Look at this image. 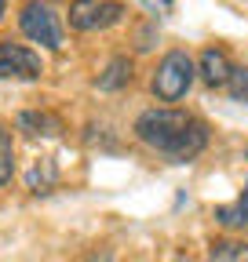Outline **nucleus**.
Wrapping results in <instances>:
<instances>
[{
    "label": "nucleus",
    "instance_id": "nucleus-1",
    "mask_svg": "<svg viewBox=\"0 0 248 262\" xmlns=\"http://www.w3.org/2000/svg\"><path fill=\"white\" fill-rule=\"evenodd\" d=\"M132 131H135V139L142 146L168 157L172 164H190L208 146V127L194 113H182V110H172V106L139 113Z\"/></svg>",
    "mask_w": 248,
    "mask_h": 262
},
{
    "label": "nucleus",
    "instance_id": "nucleus-2",
    "mask_svg": "<svg viewBox=\"0 0 248 262\" xmlns=\"http://www.w3.org/2000/svg\"><path fill=\"white\" fill-rule=\"evenodd\" d=\"M194 77H197V66L186 51H168L157 70H153V80H150V91L157 102H179L186 98V91L194 88Z\"/></svg>",
    "mask_w": 248,
    "mask_h": 262
},
{
    "label": "nucleus",
    "instance_id": "nucleus-3",
    "mask_svg": "<svg viewBox=\"0 0 248 262\" xmlns=\"http://www.w3.org/2000/svg\"><path fill=\"white\" fill-rule=\"evenodd\" d=\"M18 26H22V33H26L33 44L51 48V51L62 48V26H58V15L44 4V0H29V4L18 11Z\"/></svg>",
    "mask_w": 248,
    "mask_h": 262
},
{
    "label": "nucleus",
    "instance_id": "nucleus-4",
    "mask_svg": "<svg viewBox=\"0 0 248 262\" xmlns=\"http://www.w3.org/2000/svg\"><path fill=\"white\" fill-rule=\"evenodd\" d=\"M120 15H124V8L117 4V0H73V4H70V26L77 33L117 26Z\"/></svg>",
    "mask_w": 248,
    "mask_h": 262
},
{
    "label": "nucleus",
    "instance_id": "nucleus-5",
    "mask_svg": "<svg viewBox=\"0 0 248 262\" xmlns=\"http://www.w3.org/2000/svg\"><path fill=\"white\" fill-rule=\"evenodd\" d=\"M44 73V62L33 48L0 40V80H37Z\"/></svg>",
    "mask_w": 248,
    "mask_h": 262
},
{
    "label": "nucleus",
    "instance_id": "nucleus-6",
    "mask_svg": "<svg viewBox=\"0 0 248 262\" xmlns=\"http://www.w3.org/2000/svg\"><path fill=\"white\" fill-rule=\"evenodd\" d=\"M230 73H234V62L223 48H204L201 58H197V77L208 84V88H226L230 84Z\"/></svg>",
    "mask_w": 248,
    "mask_h": 262
},
{
    "label": "nucleus",
    "instance_id": "nucleus-7",
    "mask_svg": "<svg viewBox=\"0 0 248 262\" xmlns=\"http://www.w3.org/2000/svg\"><path fill=\"white\" fill-rule=\"evenodd\" d=\"M15 127L26 131L29 139H58L62 135V120L51 113H40V110H22L15 117Z\"/></svg>",
    "mask_w": 248,
    "mask_h": 262
},
{
    "label": "nucleus",
    "instance_id": "nucleus-8",
    "mask_svg": "<svg viewBox=\"0 0 248 262\" xmlns=\"http://www.w3.org/2000/svg\"><path fill=\"white\" fill-rule=\"evenodd\" d=\"M128 84H132V58H128V55L110 58V62H106V70H102L99 80H95L99 91H124Z\"/></svg>",
    "mask_w": 248,
    "mask_h": 262
},
{
    "label": "nucleus",
    "instance_id": "nucleus-9",
    "mask_svg": "<svg viewBox=\"0 0 248 262\" xmlns=\"http://www.w3.org/2000/svg\"><path fill=\"white\" fill-rule=\"evenodd\" d=\"M55 186H58V168H55V160H51V157L33 160V168L26 171V189H29V193H51Z\"/></svg>",
    "mask_w": 248,
    "mask_h": 262
},
{
    "label": "nucleus",
    "instance_id": "nucleus-10",
    "mask_svg": "<svg viewBox=\"0 0 248 262\" xmlns=\"http://www.w3.org/2000/svg\"><path fill=\"white\" fill-rule=\"evenodd\" d=\"M204 262H248V244L237 237H219L208 244V258Z\"/></svg>",
    "mask_w": 248,
    "mask_h": 262
},
{
    "label": "nucleus",
    "instance_id": "nucleus-11",
    "mask_svg": "<svg viewBox=\"0 0 248 262\" xmlns=\"http://www.w3.org/2000/svg\"><path fill=\"white\" fill-rule=\"evenodd\" d=\"M215 222L226 226V229L248 226V186H244V193L237 196V204H219V208H215Z\"/></svg>",
    "mask_w": 248,
    "mask_h": 262
},
{
    "label": "nucleus",
    "instance_id": "nucleus-12",
    "mask_svg": "<svg viewBox=\"0 0 248 262\" xmlns=\"http://www.w3.org/2000/svg\"><path fill=\"white\" fill-rule=\"evenodd\" d=\"M15 175V139H11V127L0 124V186H8Z\"/></svg>",
    "mask_w": 248,
    "mask_h": 262
},
{
    "label": "nucleus",
    "instance_id": "nucleus-13",
    "mask_svg": "<svg viewBox=\"0 0 248 262\" xmlns=\"http://www.w3.org/2000/svg\"><path fill=\"white\" fill-rule=\"evenodd\" d=\"M226 91H230V98H234V102H248V70H244V66H234Z\"/></svg>",
    "mask_w": 248,
    "mask_h": 262
},
{
    "label": "nucleus",
    "instance_id": "nucleus-14",
    "mask_svg": "<svg viewBox=\"0 0 248 262\" xmlns=\"http://www.w3.org/2000/svg\"><path fill=\"white\" fill-rule=\"evenodd\" d=\"M153 15H172V0H142Z\"/></svg>",
    "mask_w": 248,
    "mask_h": 262
},
{
    "label": "nucleus",
    "instance_id": "nucleus-15",
    "mask_svg": "<svg viewBox=\"0 0 248 262\" xmlns=\"http://www.w3.org/2000/svg\"><path fill=\"white\" fill-rule=\"evenodd\" d=\"M4 8H8V0H0V18H4Z\"/></svg>",
    "mask_w": 248,
    "mask_h": 262
},
{
    "label": "nucleus",
    "instance_id": "nucleus-16",
    "mask_svg": "<svg viewBox=\"0 0 248 262\" xmlns=\"http://www.w3.org/2000/svg\"><path fill=\"white\" fill-rule=\"evenodd\" d=\"M244 160H248V146H244Z\"/></svg>",
    "mask_w": 248,
    "mask_h": 262
}]
</instances>
